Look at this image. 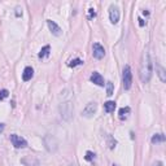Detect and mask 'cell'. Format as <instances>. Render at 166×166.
Instances as JSON below:
<instances>
[{"label": "cell", "mask_w": 166, "mask_h": 166, "mask_svg": "<svg viewBox=\"0 0 166 166\" xmlns=\"http://www.w3.org/2000/svg\"><path fill=\"white\" fill-rule=\"evenodd\" d=\"M153 69H152V60L149 56L148 50H144L141 55V61H140V69H139V77L140 81L143 83H148L152 78Z\"/></svg>", "instance_id": "1"}, {"label": "cell", "mask_w": 166, "mask_h": 166, "mask_svg": "<svg viewBox=\"0 0 166 166\" xmlns=\"http://www.w3.org/2000/svg\"><path fill=\"white\" fill-rule=\"evenodd\" d=\"M73 112H74V108H73V104L69 99L64 100L60 104V114L63 117V119L70 121L73 118Z\"/></svg>", "instance_id": "2"}, {"label": "cell", "mask_w": 166, "mask_h": 166, "mask_svg": "<svg viewBox=\"0 0 166 166\" xmlns=\"http://www.w3.org/2000/svg\"><path fill=\"white\" fill-rule=\"evenodd\" d=\"M43 141H44V145H46L48 152H56L57 151L59 141L53 135H46V136L43 138Z\"/></svg>", "instance_id": "3"}, {"label": "cell", "mask_w": 166, "mask_h": 166, "mask_svg": "<svg viewBox=\"0 0 166 166\" xmlns=\"http://www.w3.org/2000/svg\"><path fill=\"white\" fill-rule=\"evenodd\" d=\"M122 83H123V88L125 90H130L131 84H132V74H131V69L130 66L126 65L123 67V74H122Z\"/></svg>", "instance_id": "4"}, {"label": "cell", "mask_w": 166, "mask_h": 166, "mask_svg": "<svg viewBox=\"0 0 166 166\" xmlns=\"http://www.w3.org/2000/svg\"><path fill=\"white\" fill-rule=\"evenodd\" d=\"M96 110H97V104L94 101V103H88L87 105H86V108L83 109V112H82V115L86 117V118H91L92 115H94L96 113Z\"/></svg>", "instance_id": "5"}, {"label": "cell", "mask_w": 166, "mask_h": 166, "mask_svg": "<svg viewBox=\"0 0 166 166\" xmlns=\"http://www.w3.org/2000/svg\"><path fill=\"white\" fill-rule=\"evenodd\" d=\"M92 55H94V57L97 60H101L105 56V50H104V47L100 43H94V46H92Z\"/></svg>", "instance_id": "6"}, {"label": "cell", "mask_w": 166, "mask_h": 166, "mask_svg": "<svg viewBox=\"0 0 166 166\" xmlns=\"http://www.w3.org/2000/svg\"><path fill=\"white\" fill-rule=\"evenodd\" d=\"M10 141H12V144L14 145V148H25L27 145V141L23 138H21L20 135H16V134L10 135Z\"/></svg>", "instance_id": "7"}, {"label": "cell", "mask_w": 166, "mask_h": 166, "mask_svg": "<svg viewBox=\"0 0 166 166\" xmlns=\"http://www.w3.org/2000/svg\"><path fill=\"white\" fill-rule=\"evenodd\" d=\"M109 20L113 25L118 23V21H119V9L117 8L115 5H112V7L109 8Z\"/></svg>", "instance_id": "8"}, {"label": "cell", "mask_w": 166, "mask_h": 166, "mask_svg": "<svg viewBox=\"0 0 166 166\" xmlns=\"http://www.w3.org/2000/svg\"><path fill=\"white\" fill-rule=\"evenodd\" d=\"M47 25H48V27H50V30H51V33H52L55 36H60L61 34H63V30H61V27H60L55 21L48 20V21H47Z\"/></svg>", "instance_id": "9"}, {"label": "cell", "mask_w": 166, "mask_h": 166, "mask_svg": "<svg viewBox=\"0 0 166 166\" xmlns=\"http://www.w3.org/2000/svg\"><path fill=\"white\" fill-rule=\"evenodd\" d=\"M91 82L92 83H95L96 86H100V87H103L104 84V78H103V75L100 74V73H97V71H94L91 74Z\"/></svg>", "instance_id": "10"}, {"label": "cell", "mask_w": 166, "mask_h": 166, "mask_svg": "<svg viewBox=\"0 0 166 166\" xmlns=\"http://www.w3.org/2000/svg\"><path fill=\"white\" fill-rule=\"evenodd\" d=\"M33 75H34L33 67L31 66H26L25 69H23V73H22V79L25 82H27V81H30V79L33 78Z\"/></svg>", "instance_id": "11"}, {"label": "cell", "mask_w": 166, "mask_h": 166, "mask_svg": "<svg viewBox=\"0 0 166 166\" xmlns=\"http://www.w3.org/2000/svg\"><path fill=\"white\" fill-rule=\"evenodd\" d=\"M156 73H157V75L160 77V79H161V82H166V71L158 63L156 64Z\"/></svg>", "instance_id": "12"}, {"label": "cell", "mask_w": 166, "mask_h": 166, "mask_svg": "<svg viewBox=\"0 0 166 166\" xmlns=\"http://www.w3.org/2000/svg\"><path fill=\"white\" fill-rule=\"evenodd\" d=\"M50 52H51V47L47 44V46H44V47H43L42 50L39 51V55H38V56H39V59L48 57V56H50Z\"/></svg>", "instance_id": "13"}, {"label": "cell", "mask_w": 166, "mask_h": 166, "mask_svg": "<svg viewBox=\"0 0 166 166\" xmlns=\"http://www.w3.org/2000/svg\"><path fill=\"white\" fill-rule=\"evenodd\" d=\"M151 141H152L153 144L164 143V141H165V135H164V134H155V135H153V136H152Z\"/></svg>", "instance_id": "14"}, {"label": "cell", "mask_w": 166, "mask_h": 166, "mask_svg": "<svg viewBox=\"0 0 166 166\" xmlns=\"http://www.w3.org/2000/svg\"><path fill=\"white\" fill-rule=\"evenodd\" d=\"M104 109H105L107 113L114 112V109H115V103H114V101H107L105 104H104Z\"/></svg>", "instance_id": "15"}, {"label": "cell", "mask_w": 166, "mask_h": 166, "mask_svg": "<svg viewBox=\"0 0 166 166\" xmlns=\"http://www.w3.org/2000/svg\"><path fill=\"white\" fill-rule=\"evenodd\" d=\"M105 84H107V95H108V96H112L113 92H114V86H113V83L109 81V82H107Z\"/></svg>", "instance_id": "16"}, {"label": "cell", "mask_w": 166, "mask_h": 166, "mask_svg": "<svg viewBox=\"0 0 166 166\" xmlns=\"http://www.w3.org/2000/svg\"><path fill=\"white\" fill-rule=\"evenodd\" d=\"M130 112V108H121L119 109V119H125L126 114Z\"/></svg>", "instance_id": "17"}, {"label": "cell", "mask_w": 166, "mask_h": 166, "mask_svg": "<svg viewBox=\"0 0 166 166\" xmlns=\"http://www.w3.org/2000/svg\"><path fill=\"white\" fill-rule=\"evenodd\" d=\"M83 64V61L81 59H74V60H71L70 63H69V66L70 67H74V66H78V65H82Z\"/></svg>", "instance_id": "18"}, {"label": "cell", "mask_w": 166, "mask_h": 166, "mask_svg": "<svg viewBox=\"0 0 166 166\" xmlns=\"http://www.w3.org/2000/svg\"><path fill=\"white\" fill-rule=\"evenodd\" d=\"M84 158L87 160V161H92V160L95 158V155H94V153H92L91 151H87V152H86V157H84Z\"/></svg>", "instance_id": "19"}, {"label": "cell", "mask_w": 166, "mask_h": 166, "mask_svg": "<svg viewBox=\"0 0 166 166\" xmlns=\"http://www.w3.org/2000/svg\"><path fill=\"white\" fill-rule=\"evenodd\" d=\"M8 95H9L8 90H2V91H0V101H2V100H4L5 97L8 96Z\"/></svg>", "instance_id": "20"}, {"label": "cell", "mask_w": 166, "mask_h": 166, "mask_svg": "<svg viewBox=\"0 0 166 166\" xmlns=\"http://www.w3.org/2000/svg\"><path fill=\"white\" fill-rule=\"evenodd\" d=\"M96 17V12L94 8H90L88 9V20H92V18H95Z\"/></svg>", "instance_id": "21"}, {"label": "cell", "mask_w": 166, "mask_h": 166, "mask_svg": "<svg viewBox=\"0 0 166 166\" xmlns=\"http://www.w3.org/2000/svg\"><path fill=\"white\" fill-rule=\"evenodd\" d=\"M16 10H17V12H16V16H17V17H20V16H22V8H20V7H17V8H16Z\"/></svg>", "instance_id": "22"}, {"label": "cell", "mask_w": 166, "mask_h": 166, "mask_svg": "<svg viewBox=\"0 0 166 166\" xmlns=\"http://www.w3.org/2000/svg\"><path fill=\"white\" fill-rule=\"evenodd\" d=\"M4 128H5V125L4 123H0V134L4 131Z\"/></svg>", "instance_id": "23"}, {"label": "cell", "mask_w": 166, "mask_h": 166, "mask_svg": "<svg viewBox=\"0 0 166 166\" xmlns=\"http://www.w3.org/2000/svg\"><path fill=\"white\" fill-rule=\"evenodd\" d=\"M138 21H139V25H140V26H144V21H143V20H141V18H139V20H138Z\"/></svg>", "instance_id": "24"}, {"label": "cell", "mask_w": 166, "mask_h": 166, "mask_svg": "<svg viewBox=\"0 0 166 166\" xmlns=\"http://www.w3.org/2000/svg\"><path fill=\"white\" fill-rule=\"evenodd\" d=\"M153 166H162V162H161V161H157Z\"/></svg>", "instance_id": "25"}, {"label": "cell", "mask_w": 166, "mask_h": 166, "mask_svg": "<svg viewBox=\"0 0 166 166\" xmlns=\"http://www.w3.org/2000/svg\"><path fill=\"white\" fill-rule=\"evenodd\" d=\"M143 14H145V16H149V12H147V10H143Z\"/></svg>", "instance_id": "26"}, {"label": "cell", "mask_w": 166, "mask_h": 166, "mask_svg": "<svg viewBox=\"0 0 166 166\" xmlns=\"http://www.w3.org/2000/svg\"><path fill=\"white\" fill-rule=\"evenodd\" d=\"M113 166H117V165H113Z\"/></svg>", "instance_id": "27"}]
</instances>
